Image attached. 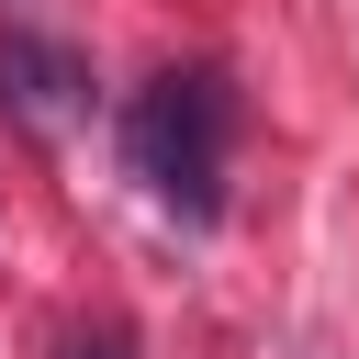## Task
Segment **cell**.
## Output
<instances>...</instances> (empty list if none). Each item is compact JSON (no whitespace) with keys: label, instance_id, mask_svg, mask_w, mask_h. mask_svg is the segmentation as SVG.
<instances>
[{"label":"cell","instance_id":"obj_1","mask_svg":"<svg viewBox=\"0 0 359 359\" xmlns=\"http://www.w3.org/2000/svg\"><path fill=\"white\" fill-rule=\"evenodd\" d=\"M224 135H236V90L213 67H180L157 90H135L123 112V168L180 213V224H213L224 213Z\"/></svg>","mask_w":359,"mask_h":359},{"label":"cell","instance_id":"obj_2","mask_svg":"<svg viewBox=\"0 0 359 359\" xmlns=\"http://www.w3.org/2000/svg\"><path fill=\"white\" fill-rule=\"evenodd\" d=\"M0 112L34 146H67L90 123V56L56 45V34H0Z\"/></svg>","mask_w":359,"mask_h":359},{"label":"cell","instance_id":"obj_3","mask_svg":"<svg viewBox=\"0 0 359 359\" xmlns=\"http://www.w3.org/2000/svg\"><path fill=\"white\" fill-rule=\"evenodd\" d=\"M56 359H135V348H123V325H79V337H67Z\"/></svg>","mask_w":359,"mask_h":359}]
</instances>
